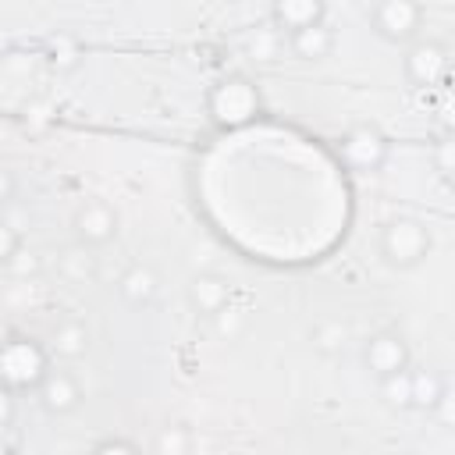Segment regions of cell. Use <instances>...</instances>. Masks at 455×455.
I'll return each mask as SVG.
<instances>
[{
	"instance_id": "obj_1",
	"label": "cell",
	"mask_w": 455,
	"mask_h": 455,
	"mask_svg": "<svg viewBox=\"0 0 455 455\" xmlns=\"http://www.w3.org/2000/svg\"><path fill=\"white\" fill-rule=\"evenodd\" d=\"M206 114L220 132H238L259 114V89L245 75H228L206 92Z\"/></svg>"
},
{
	"instance_id": "obj_2",
	"label": "cell",
	"mask_w": 455,
	"mask_h": 455,
	"mask_svg": "<svg viewBox=\"0 0 455 455\" xmlns=\"http://www.w3.org/2000/svg\"><path fill=\"white\" fill-rule=\"evenodd\" d=\"M46 370H50V352L36 338L11 334L7 341H0V387H7L11 395L36 391Z\"/></svg>"
},
{
	"instance_id": "obj_3",
	"label": "cell",
	"mask_w": 455,
	"mask_h": 455,
	"mask_svg": "<svg viewBox=\"0 0 455 455\" xmlns=\"http://www.w3.org/2000/svg\"><path fill=\"white\" fill-rule=\"evenodd\" d=\"M430 252V231L416 217H391L380 228V256L387 267L409 270Z\"/></svg>"
},
{
	"instance_id": "obj_4",
	"label": "cell",
	"mask_w": 455,
	"mask_h": 455,
	"mask_svg": "<svg viewBox=\"0 0 455 455\" xmlns=\"http://www.w3.org/2000/svg\"><path fill=\"white\" fill-rule=\"evenodd\" d=\"M373 28L387 43H409L423 28V4L419 0H377Z\"/></svg>"
},
{
	"instance_id": "obj_5",
	"label": "cell",
	"mask_w": 455,
	"mask_h": 455,
	"mask_svg": "<svg viewBox=\"0 0 455 455\" xmlns=\"http://www.w3.org/2000/svg\"><path fill=\"white\" fill-rule=\"evenodd\" d=\"M402 68L416 89H430L448 75V46L441 39H416L409 46Z\"/></svg>"
},
{
	"instance_id": "obj_6",
	"label": "cell",
	"mask_w": 455,
	"mask_h": 455,
	"mask_svg": "<svg viewBox=\"0 0 455 455\" xmlns=\"http://www.w3.org/2000/svg\"><path fill=\"white\" fill-rule=\"evenodd\" d=\"M338 153H341V160L352 167V171H377L380 164H384V156H387V139L373 128V124H355V128H348L345 135H341V142H338Z\"/></svg>"
},
{
	"instance_id": "obj_7",
	"label": "cell",
	"mask_w": 455,
	"mask_h": 455,
	"mask_svg": "<svg viewBox=\"0 0 455 455\" xmlns=\"http://www.w3.org/2000/svg\"><path fill=\"white\" fill-rule=\"evenodd\" d=\"M366 370L377 377H391L398 370H409V345L398 331H377L363 348Z\"/></svg>"
},
{
	"instance_id": "obj_8",
	"label": "cell",
	"mask_w": 455,
	"mask_h": 455,
	"mask_svg": "<svg viewBox=\"0 0 455 455\" xmlns=\"http://www.w3.org/2000/svg\"><path fill=\"white\" fill-rule=\"evenodd\" d=\"M36 395H39V405H43L46 412L64 416V412L78 409V402H82V384H78V377L68 373V370H46L43 380L36 384Z\"/></svg>"
},
{
	"instance_id": "obj_9",
	"label": "cell",
	"mask_w": 455,
	"mask_h": 455,
	"mask_svg": "<svg viewBox=\"0 0 455 455\" xmlns=\"http://www.w3.org/2000/svg\"><path fill=\"white\" fill-rule=\"evenodd\" d=\"M75 235H78V242L89 245V249L107 245V242L117 235V213H114L107 203L92 199V203L78 206V213H75Z\"/></svg>"
},
{
	"instance_id": "obj_10",
	"label": "cell",
	"mask_w": 455,
	"mask_h": 455,
	"mask_svg": "<svg viewBox=\"0 0 455 455\" xmlns=\"http://www.w3.org/2000/svg\"><path fill=\"white\" fill-rule=\"evenodd\" d=\"M270 11H274V25L291 36V32H299V28H306V25L323 21L327 4H323V0H274Z\"/></svg>"
},
{
	"instance_id": "obj_11",
	"label": "cell",
	"mask_w": 455,
	"mask_h": 455,
	"mask_svg": "<svg viewBox=\"0 0 455 455\" xmlns=\"http://www.w3.org/2000/svg\"><path fill=\"white\" fill-rule=\"evenodd\" d=\"M224 302H231V288L220 274H196L188 281V306L203 316H213Z\"/></svg>"
},
{
	"instance_id": "obj_12",
	"label": "cell",
	"mask_w": 455,
	"mask_h": 455,
	"mask_svg": "<svg viewBox=\"0 0 455 455\" xmlns=\"http://www.w3.org/2000/svg\"><path fill=\"white\" fill-rule=\"evenodd\" d=\"M288 43H291V53L299 60H323L334 50V32L327 28V21H316V25H306L299 32H291Z\"/></svg>"
},
{
	"instance_id": "obj_13",
	"label": "cell",
	"mask_w": 455,
	"mask_h": 455,
	"mask_svg": "<svg viewBox=\"0 0 455 455\" xmlns=\"http://www.w3.org/2000/svg\"><path fill=\"white\" fill-rule=\"evenodd\" d=\"M156 288H160V277H156V270L146 267V263H132V267L121 274V281H117V291H121V299H124L128 306H146V302H153Z\"/></svg>"
},
{
	"instance_id": "obj_14",
	"label": "cell",
	"mask_w": 455,
	"mask_h": 455,
	"mask_svg": "<svg viewBox=\"0 0 455 455\" xmlns=\"http://www.w3.org/2000/svg\"><path fill=\"white\" fill-rule=\"evenodd\" d=\"M85 348H89V331H85L82 320H60V323H53L50 348L46 352H53L60 359H78V355H85Z\"/></svg>"
},
{
	"instance_id": "obj_15",
	"label": "cell",
	"mask_w": 455,
	"mask_h": 455,
	"mask_svg": "<svg viewBox=\"0 0 455 455\" xmlns=\"http://www.w3.org/2000/svg\"><path fill=\"white\" fill-rule=\"evenodd\" d=\"M444 398V384L437 373L430 370H409V405H419V409H430Z\"/></svg>"
},
{
	"instance_id": "obj_16",
	"label": "cell",
	"mask_w": 455,
	"mask_h": 455,
	"mask_svg": "<svg viewBox=\"0 0 455 455\" xmlns=\"http://www.w3.org/2000/svg\"><path fill=\"white\" fill-rule=\"evenodd\" d=\"M60 270L71 277V281H82V277H89L92 274V256H89V245H75V249H68L64 256H60Z\"/></svg>"
},
{
	"instance_id": "obj_17",
	"label": "cell",
	"mask_w": 455,
	"mask_h": 455,
	"mask_svg": "<svg viewBox=\"0 0 455 455\" xmlns=\"http://www.w3.org/2000/svg\"><path fill=\"white\" fill-rule=\"evenodd\" d=\"M380 391L391 405H409V370H398L391 377H380Z\"/></svg>"
},
{
	"instance_id": "obj_18",
	"label": "cell",
	"mask_w": 455,
	"mask_h": 455,
	"mask_svg": "<svg viewBox=\"0 0 455 455\" xmlns=\"http://www.w3.org/2000/svg\"><path fill=\"white\" fill-rule=\"evenodd\" d=\"M188 444H192V441H188L185 427H164L160 437H156V451H160V455H185Z\"/></svg>"
},
{
	"instance_id": "obj_19",
	"label": "cell",
	"mask_w": 455,
	"mask_h": 455,
	"mask_svg": "<svg viewBox=\"0 0 455 455\" xmlns=\"http://www.w3.org/2000/svg\"><path fill=\"white\" fill-rule=\"evenodd\" d=\"M18 252H21V231H18L11 220L0 217V267L14 263Z\"/></svg>"
},
{
	"instance_id": "obj_20",
	"label": "cell",
	"mask_w": 455,
	"mask_h": 455,
	"mask_svg": "<svg viewBox=\"0 0 455 455\" xmlns=\"http://www.w3.org/2000/svg\"><path fill=\"white\" fill-rule=\"evenodd\" d=\"M14 419V395L7 387H0V430Z\"/></svg>"
},
{
	"instance_id": "obj_21",
	"label": "cell",
	"mask_w": 455,
	"mask_h": 455,
	"mask_svg": "<svg viewBox=\"0 0 455 455\" xmlns=\"http://www.w3.org/2000/svg\"><path fill=\"white\" fill-rule=\"evenodd\" d=\"M437 171L441 174H451V142L448 139L437 142Z\"/></svg>"
},
{
	"instance_id": "obj_22",
	"label": "cell",
	"mask_w": 455,
	"mask_h": 455,
	"mask_svg": "<svg viewBox=\"0 0 455 455\" xmlns=\"http://www.w3.org/2000/svg\"><path fill=\"white\" fill-rule=\"evenodd\" d=\"M11 199H14V174L0 167V206L11 203Z\"/></svg>"
},
{
	"instance_id": "obj_23",
	"label": "cell",
	"mask_w": 455,
	"mask_h": 455,
	"mask_svg": "<svg viewBox=\"0 0 455 455\" xmlns=\"http://www.w3.org/2000/svg\"><path fill=\"white\" fill-rule=\"evenodd\" d=\"M96 451H135V444L132 441H100Z\"/></svg>"
}]
</instances>
